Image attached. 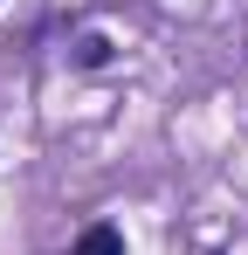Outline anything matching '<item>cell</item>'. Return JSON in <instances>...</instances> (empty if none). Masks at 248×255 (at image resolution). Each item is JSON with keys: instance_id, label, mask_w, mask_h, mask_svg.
<instances>
[{"instance_id": "6da1fadb", "label": "cell", "mask_w": 248, "mask_h": 255, "mask_svg": "<svg viewBox=\"0 0 248 255\" xmlns=\"http://www.w3.org/2000/svg\"><path fill=\"white\" fill-rule=\"evenodd\" d=\"M111 55H118L111 35H76V42H69V69H104Z\"/></svg>"}, {"instance_id": "7a4b0ae2", "label": "cell", "mask_w": 248, "mask_h": 255, "mask_svg": "<svg viewBox=\"0 0 248 255\" xmlns=\"http://www.w3.org/2000/svg\"><path fill=\"white\" fill-rule=\"evenodd\" d=\"M69 255H124V235L111 228V221H97V228H83L76 235V249Z\"/></svg>"}, {"instance_id": "3957f363", "label": "cell", "mask_w": 248, "mask_h": 255, "mask_svg": "<svg viewBox=\"0 0 248 255\" xmlns=\"http://www.w3.org/2000/svg\"><path fill=\"white\" fill-rule=\"evenodd\" d=\"M207 255H221V249H207Z\"/></svg>"}]
</instances>
